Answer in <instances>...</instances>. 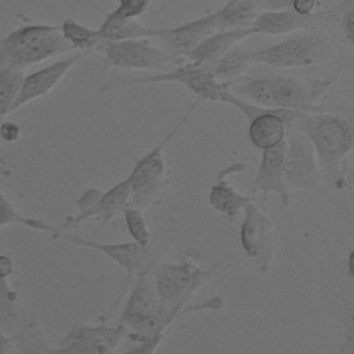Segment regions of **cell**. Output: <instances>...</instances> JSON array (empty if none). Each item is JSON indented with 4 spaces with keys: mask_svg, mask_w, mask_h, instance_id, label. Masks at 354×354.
I'll list each match as a JSON object with an SVG mask.
<instances>
[{
    "mask_svg": "<svg viewBox=\"0 0 354 354\" xmlns=\"http://www.w3.org/2000/svg\"><path fill=\"white\" fill-rule=\"evenodd\" d=\"M335 51L336 46L330 37L311 29L266 48L250 51V59L253 64L278 69L311 68L329 62Z\"/></svg>",
    "mask_w": 354,
    "mask_h": 354,
    "instance_id": "obj_9",
    "label": "cell"
},
{
    "mask_svg": "<svg viewBox=\"0 0 354 354\" xmlns=\"http://www.w3.org/2000/svg\"><path fill=\"white\" fill-rule=\"evenodd\" d=\"M3 119H4V118H1V116H0V122H1V120H3Z\"/></svg>",
    "mask_w": 354,
    "mask_h": 354,
    "instance_id": "obj_37",
    "label": "cell"
},
{
    "mask_svg": "<svg viewBox=\"0 0 354 354\" xmlns=\"http://www.w3.org/2000/svg\"><path fill=\"white\" fill-rule=\"evenodd\" d=\"M286 122L285 181L289 189L321 191L322 171L313 145L296 122V115Z\"/></svg>",
    "mask_w": 354,
    "mask_h": 354,
    "instance_id": "obj_11",
    "label": "cell"
},
{
    "mask_svg": "<svg viewBox=\"0 0 354 354\" xmlns=\"http://www.w3.org/2000/svg\"><path fill=\"white\" fill-rule=\"evenodd\" d=\"M332 80L303 76H261L234 86V93L246 101L270 109L308 112L322 100Z\"/></svg>",
    "mask_w": 354,
    "mask_h": 354,
    "instance_id": "obj_5",
    "label": "cell"
},
{
    "mask_svg": "<svg viewBox=\"0 0 354 354\" xmlns=\"http://www.w3.org/2000/svg\"><path fill=\"white\" fill-rule=\"evenodd\" d=\"M88 54L90 51H77L37 71L24 75L19 91L11 105L10 113L18 111L28 102L46 97L48 93H51L55 88V86L64 79V76L69 72V69L75 64L86 58Z\"/></svg>",
    "mask_w": 354,
    "mask_h": 354,
    "instance_id": "obj_15",
    "label": "cell"
},
{
    "mask_svg": "<svg viewBox=\"0 0 354 354\" xmlns=\"http://www.w3.org/2000/svg\"><path fill=\"white\" fill-rule=\"evenodd\" d=\"M124 339V329L116 325H76L53 347L51 353L108 354L116 351Z\"/></svg>",
    "mask_w": 354,
    "mask_h": 354,
    "instance_id": "obj_14",
    "label": "cell"
},
{
    "mask_svg": "<svg viewBox=\"0 0 354 354\" xmlns=\"http://www.w3.org/2000/svg\"><path fill=\"white\" fill-rule=\"evenodd\" d=\"M18 293L10 286L7 278L0 277V328L4 332L15 333L18 325Z\"/></svg>",
    "mask_w": 354,
    "mask_h": 354,
    "instance_id": "obj_27",
    "label": "cell"
},
{
    "mask_svg": "<svg viewBox=\"0 0 354 354\" xmlns=\"http://www.w3.org/2000/svg\"><path fill=\"white\" fill-rule=\"evenodd\" d=\"M259 12L260 8L254 0H228L213 11L216 30L250 28Z\"/></svg>",
    "mask_w": 354,
    "mask_h": 354,
    "instance_id": "obj_21",
    "label": "cell"
},
{
    "mask_svg": "<svg viewBox=\"0 0 354 354\" xmlns=\"http://www.w3.org/2000/svg\"><path fill=\"white\" fill-rule=\"evenodd\" d=\"M242 260L220 261L207 268L202 267L201 257L192 253L187 254L178 263L162 260L152 274L162 304L176 318L196 310H220L223 307L221 297H213L201 304H191V300L213 278L239 264Z\"/></svg>",
    "mask_w": 354,
    "mask_h": 354,
    "instance_id": "obj_2",
    "label": "cell"
},
{
    "mask_svg": "<svg viewBox=\"0 0 354 354\" xmlns=\"http://www.w3.org/2000/svg\"><path fill=\"white\" fill-rule=\"evenodd\" d=\"M332 11L329 12H314L313 15H300L292 8L281 10H263L257 14L252 24L254 35H270L281 36L286 33H293L303 29H315L319 22L332 19L335 17Z\"/></svg>",
    "mask_w": 354,
    "mask_h": 354,
    "instance_id": "obj_17",
    "label": "cell"
},
{
    "mask_svg": "<svg viewBox=\"0 0 354 354\" xmlns=\"http://www.w3.org/2000/svg\"><path fill=\"white\" fill-rule=\"evenodd\" d=\"M296 122L310 140L322 174L337 189L350 185L348 155L354 149V124L332 112H297Z\"/></svg>",
    "mask_w": 354,
    "mask_h": 354,
    "instance_id": "obj_3",
    "label": "cell"
},
{
    "mask_svg": "<svg viewBox=\"0 0 354 354\" xmlns=\"http://www.w3.org/2000/svg\"><path fill=\"white\" fill-rule=\"evenodd\" d=\"M10 224H21V225H25L30 230L50 232L53 236L58 231V228L50 225L48 223H46L43 220L33 218V217H29L26 214H22L15 207V205L7 196H4L0 192V227L10 225Z\"/></svg>",
    "mask_w": 354,
    "mask_h": 354,
    "instance_id": "obj_26",
    "label": "cell"
},
{
    "mask_svg": "<svg viewBox=\"0 0 354 354\" xmlns=\"http://www.w3.org/2000/svg\"><path fill=\"white\" fill-rule=\"evenodd\" d=\"M24 72L19 69L0 66V116L10 113L11 105L19 91Z\"/></svg>",
    "mask_w": 354,
    "mask_h": 354,
    "instance_id": "obj_29",
    "label": "cell"
},
{
    "mask_svg": "<svg viewBox=\"0 0 354 354\" xmlns=\"http://www.w3.org/2000/svg\"><path fill=\"white\" fill-rule=\"evenodd\" d=\"M259 8L261 10H281L289 8L290 0H254Z\"/></svg>",
    "mask_w": 354,
    "mask_h": 354,
    "instance_id": "obj_34",
    "label": "cell"
},
{
    "mask_svg": "<svg viewBox=\"0 0 354 354\" xmlns=\"http://www.w3.org/2000/svg\"><path fill=\"white\" fill-rule=\"evenodd\" d=\"M11 351H14V340L4 330H0V354Z\"/></svg>",
    "mask_w": 354,
    "mask_h": 354,
    "instance_id": "obj_36",
    "label": "cell"
},
{
    "mask_svg": "<svg viewBox=\"0 0 354 354\" xmlns=\"http://www.w3.org/2000/svg\"><path fill=\"white\" fill-rule=\"evenodd\" d=\"M130 181L129 177L115 184L108 191H101L95 187L88 188L76 202L77 213L65 218L62 231H72L79 228L87 220L95 218L101 223H109L115 217L122 216L123 207L129 203Z\"/></svg>",
    "mask_w": 354,
    "mask_h": 354,
    "instance_id": "obj_13",
    "label": "cell"
},
{
    "mask_svg": "<svg viewBox=\"0 0 354 354\" xmlns=\"http://www.w3.org/2000/svg\"><path fill=\"white\" fill-rule=\"evenodd\" d=\"M177 223L173 218L162 217L153 224V236L148 245H140L134 241L123 242V243H104L95 242L91 239H86L82 236H76L71 234V231H62L58 228L53 238L64 239L72 245L90 248L101 252L111 260H113L118 266L126 270L127 278L124 282V289L122 290V296L126 288L131 283V279L137 275L142 274H153L158 264L162 261L163 254L169 252L173 242L176 241Z\"/></svg>",
    "mask_w": 354,
    "mask_h": 354,
    "instance_id": "obj_4",
    "label": "cell"
},
{
    "mask_svg": "<svg viewBox=\"0 0 354 354\" xmlns=\"http://www.w3.org/2000/svg\"><path fill=\"white\" fill-rule=\"evenodd\" d=\"M122 216L131 241L140 245H148L153 236V228L149 227L144 212L127 203L122 210Z\"/></svg>",
    "mask_w": 354,
    "mask_h": 354,
    "instance_id": "obj_28",
    "label": "cell"
},
{
    "mask_svg": "<svg viewBox=\"0 0 354 354\" xmlns=\"http://www.w3.org/2000/svg\"><path fill=\"white\" fill-rule=\"evenodd\" d=\"M155 83H178L187 87L199 101L225 102V97L230 93L228 86L220 82L212 72L209 65L195 64L192 61H184L178 66L160 72L158 75L147 76H127L113 75L109 80L98 87L100 93H109L113 90L136 86H148Z\"/></svg>",
    "mask_w": 354,
    "mask_h": 354,
    "instance_id": "obj_8",
    "label": "cell"
},
{
    "mask_svg": "<svg viewBox=\"0 0 354 354\" xmlns=\"http://www.w3.org/2000/svg\"><path fill=\"white\" fill-rule=\"evenodd\" d=\"M104 54V64L108 68L122 71H170L185 59L173 57L163 47L155 46L148 37L104 40L97 48Z\"/></svg>",
    "mask_w": 354,
    "mask_h": 354,
    "instance_id": "obj_10",
    "label": "cell"
},
{
    "mask_svg": "<svg viewBox=\"0 0 354 354\" xmlns=\"http://www.w3.org/2000/svg\"><path fill=\"white\" fill-rule=\"evenodd\" d=\"M198 106L199 101L191 104L183 118L173 126L169 133H166L160 142H158L145 155L136 158L133 170L129 176V205L136 206L142 212H149L162 205L171 183V173L169 171L165 162V148L180 131V129L191 119Z\"/></svg>",
    "mask_w": 354,
    "mask_h": 354,
    "instance_id": "obj_6",
    "label": "cell"
},
{
    "mask_svg": "<svg viewBox=\"0 0 354 354\" xmlns=\"http://www.w3.org/2000/svg\"><path fill=\"white\" fill-rule=\"evenodd\" d=\"M14 343H18L15 347L17 351L21 353H35V351H44L51 353L53 347L50 346L40 324L35 318H28L24 325L19 328L18 332L14 333Z\"/></svg>",
    "mask_w": 354,
    "mask_h": 354,
    "instance_id": "obj_25",
    "label": "cell"
},
{
    "mask_svg": "<svg viewBox=\"0 0 354 354\" xmlns=\"http://www.w3.org/2000/svg\"><path fill=\"white\" fill-rule=\"evenodd\" d=\"M102 41L104 40H124L137 37H152L153 28L144 26L136 21V18H127L118 14L115 10L108 12L100 28H97Z\"/></svg>",
    "mask_w": 354,
    "mask_h": 354,
    "instance_id": "obj_22",
    "label": "cell"
},
{
    "mask_svg": "<svg viewBox=\"0 0 354 354\" xmlns=\"http://www.w3.org/2000/svg\"><path fill=\"white\" fill-rule=\"evenodd\" d=\"M340 24L342 29L347 37L348 41H353V7L348 6L347 11H343V15H340Z\"/></svg>",
    "mask_w": 354,
    "mask_h": 354,
    "instance_id": "obj_33",
    "label": "cell"
},
{
    "mask_svg": "<svg viewBox=\"0 0 354 354\" xmlns=\"http://www.w3.org/2000/svg\"><path fill=\"white\" fill-rule=\"evenodd\" d=\"M243 220L239 230L241 246L253 263L259 274L266 275L277 250V232L272 220L256 203L249 202L243 207Z\"/></svg>",
    "mask_w": 354,
    "mask_h": 354,
    "instance_id": "obj_12",
    "label": "cell"
},
{
    "mask_svg": "<svg viewBox=\"0 0 354 354\" xmlns=\"http://www.w3.org/2000/svg\"><path fill=\"white\" fill-rule=\"evenodd\" d=\"M252 64L250 51L236 44L209 66L213 75L230 87V82L242 76Z\"/></svg>",
    "mask_w": 354,
    "mask_h": 354,
    "instance_id": "obj_23",
    "label": "cell"
},
{
    "mask_svg": "<svg viewBox=\"0 0 354 354\" xmlns=\"http://www.w3.org/2000/svg\"><path fill=\"white\" fill-rule=\"evenodd\" d=\"M152 0H118V7L115 11L127 18H137L142 15Z\"/></svg>",
    "mask_w": 354,
    "mask_h": 354,
    "instance_id": "obj_30",
    "label": "cell"
},
{
    "mask_svg": "<svg viewBox=\"0 0 354 354\" xmlns=\"http://www.w3.org/2000/svg\"><path fill=\"white\" fill-rule=\"evenodd\" d=\"M14 271V263L7 254H0V277L8 278Z\"/></svg>",
    "mask_w": 354,
    "mask_h": 354,
    "instance_id": "obj_35",
    "label": "cell"
},
{
    "mask_svg": "<svg viewBox=\"0 0 354 354\" xmlns=\"http://www.w3.org/2000/svg\"><path fill=\"white\" fill-rule=\"evenodd\" d=\"M177 318L162 304L152 274L134 277L116 324L124 329L126 353H155Z\"/></svg>",
    "mask_w": 354,
    "mask_h": 354,
    "instance_id": "obj_1",
    "label": "cell"
},
{
    "mask_svg": "<svg viewBox=\"0 0 354 354\" xmlns=\"http://www.w3.org/2000/svg\"><path fill=\"white\" fill-rule=\"evenodd\" d=\"M214 30V14L212 11L177 26L153 28L152 37L158 39L173 57L187 59L189 53Z\"/></svg>",
    "mask_w": 354,
    "mask_h": 354,
    "instance_id": "obj_16",
    "label": "cell"
},
{
    "mask_svg": "<svg viewBox=\"0 0 354 354\" xmlns=\"http://www.w3.org/2000/svg\"><path fill=\"white\" fill-rule=\"evenodd\" d=\"M21 137V126L12 120L0 122V138L6 142H14Z\"/></svg>",
    "mask_w": 354,
    "mask_h": 354,
    "instance_id": "obj_31",
    "label": "cell"
},
{
    "mask_svg": "<svg viewBox=\"0 0 354 354\" xmlns=\"http://www.w3.org/2000/svg\"><path fill=\"white\" fill-rule=\"evenodd\" d=\"M321 0H290L289 8L300 15H313Z\"/></svg>",
    "mask_w": 354,
    "mask_h": 354,
    "instance_id": "obj_32",
    "label": "cell"
},
{
    "mask_svg": "<svg viewBox=\"0 0 354 354\" xmlns=\"http://www.w3.org/2000/svg\"><path fill=\"white\" fill-rule=\"evenodd\" d=\"M246 169L245 163H234L218 171L216 183L210 187L209 205L228 221H234L242 213L246 203L256 201L254 195H243L230 184L228 177Z\"/></svg>",
    "mask_w": 354,
    "mask_h": 354,
    "instance_id": "obj_19",
    "label": "cell"
},
{
    "mask_svg": "<svg viewBox=\"0 0 354 354\" xmlns=\"http://www.w3.org/2000/svg\"><path fill=\"white\" fill-rule=\"evenodd\" d=\"M252 35H254L252 28L214 30L189 53L187 59L201 65H210L234 46L239 44Z\"/></svg>",
    "mask_w": 354,
    "mask_h": 354,
    "instance_id": "obj_20",
    "label": "cell"
},
{
    "mask_svg": "<svg viewBox=\"0 0 354 354\" xmlns=\"http://www.w3.org/2000/svg\"><path fill=\"white\" fill-rule=\"evenodd\" d=\"M59 30L64 39L77 51H91L95 50L97 46L102 41L97 29L88 28L73 18H66Z\"/></svg>",
    "mask_w": 354,
    "mask_h": 354,
    "instance_id": "obj_24",
    "label": "cell"
},
{
    "mask_svg": "<svg viewBox=\"0 0 354 354\" xmlns=\"http://www.w3.org/2000/svg\"><path fill=\"white\" fill-rule=\"evenodd\" d=\"M250 189L264 196L275 194L283 206L289 205V188L285 181V140L275 147L263 149L260 166Z\"/></svg>",
    "mask_w": 354,
    "mask_h": 354,
    "instance_id": "obj_18",
    "label": "cell"
},
{
    "mask_svg": "<svg viewBox=\"0 0 354 354\" xmlns=\"http://www.w3.org/2000/svg\"><path fill=\"white\" fill-rule=\"evenodd\" d=\"M75 51L59 26L26 24L0 39V66L24 71L61 54Z\"/></svg>",
    "mask_w": 354,
    "mask_h": 354,
    "instance_id": "obj_7",
    "label": "cell"
}]
</instances>
